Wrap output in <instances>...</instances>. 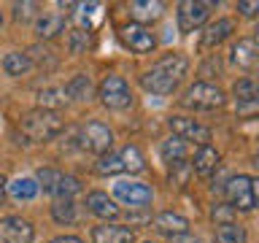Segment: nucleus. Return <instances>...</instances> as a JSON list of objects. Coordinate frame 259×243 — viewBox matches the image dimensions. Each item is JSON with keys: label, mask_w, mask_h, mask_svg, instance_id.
<instances>
[{"label": "nucleus", "mask_w": 259, "mask_h": 243, "mask_svg": "<svg viewBox=\"0 0 259 243\" xmlns=\"http://www.w3.org/2000/svg\"><path fill=\"white\" fill-rule=\"evenodd\" d=\"M224 194H227V202H230L232 211L251 214V211L256 208V184H254V178L246 176V173H238V176L227 178Z\"/></svg>", "instance_id": "4"}, {"label": "nucleus", "mask_w": 259, "mask_h": 243, "mask_svg": "<svg viewBox=\"0 0 259 243\" xmlns=\"http://www.w3.org/2000/svg\"><path fill=\"white\" fill-rule=\"evenodd\" d=\"M65 30V16L62 14H40L35 22V35L38 38H54L57 32Z\"/></svg>", "instance_id": "22"}, {"label": "nucleus", "mask_w": 259, "mask_h": 243, "mask_svg": "<svg viewBox=\"0 0 259 243\" xmlns=\"http://www.w3.org/2000/svg\"><path fill=\"white\" fill-rule=\"evenodd\" d=\"M119 159H121V168L130 170V173H143L146 170V159H143V154L135 143H127L124 149L119 151Z\"/></svg>", "instance_id": "26"}, {"label": "nucleus", "mask_w": 259, "mask_h": 243, "mask_svg": "<svg viewBox=\"0 0 259 243\" xmlns=\"http://www.w3.org/2000/svg\"><path fill=\"white\" fill-rule=\"evenodd\" d=\"M97 97H100V103L111 111H124L133 105V89H130V84L121 76H116V73L103 76L100 87H97Z\"/></svg>", "instance_id": "5"}, {"label": "nucleus", "mask_w": 259, "mask_h": 243, "mask_svg": "<svg viewBox=\"0 0 259 243\" xmlns=\"http://www.w3.org/2000/svg\"><path fill=\"white\" fill-rule=\"evenodd\" d=\"M219 162H222L219 151H216L210 143H205V146H197V151H194L189 168H192L197 176H210V173H213V170L219 168Z\"/></svg>", "instance_id": "16"}, {"label": "nucleus", "mask_w": 259, "mask_h": 243, "mask_svg": "<svg viewBox=\"0 0 259 243\" xmlns=\"http://www.w3.org/2000/svg\"><path fill=\"white\" fill-rule=\"evenodd\" d=\"M35 227L30 219L22 216H6L0 219V243H32Z\"/></svg>", "instance_id": "11"}, {"label": "nucleus", "mask_w": 259, "mask_h": 243, "mask_svg": "<svg viewBox=\"0 0 259 243\" xmlns=\"http://www.w3.org/2000/svg\"><path fill=\"white\" fill-rule=\"evenodd\" d=\"M210 16V3H200V0H184L178 3L176 19H178V30L181 32H192L202 27Z\"/></svg>", "instance_id": "9"}, {"label": "nucleus", "mask_w": 259, "mask_h": 243, "mask_svg": "<svg viewBox=\"0 0 259 243\" xmlns=\"http://www.w3.org/2000/svg\"><path fill=\"white\" fill-rule=\"evenodd\" d=\"M78 146L84 151H92L97 157H103V154H108L111 146H113V130L100 119L87 122V125L78 130Z\"/></svg>", "instance_id": "6"}, {"label": "nucleus", "mask_w": 259, "mask_h": 243, "mask_svg": "<svg viewBox=\"0 0 259 243\" xmlns=\"http://www.w3.org/2000/svg\"><path fill=\"white\" fill-rule=\"evenodd\" d=\"M159 154H162V159H165L167 165L184 162V159H186V143L181 141V138L170 135V138H165V141H162V146H159Z\"/></svg>", "instance_id": "25"}, {"label": "nucleus", "mask_w": 259, "mask_h": 243, "mask_svg": "<svg viewBox=\"0 0 259 243\" xmlns=\"http://www.w3.org/2000/svg\"><path fill=\"white\" fill-rule=\"evenodd\" d=\"M57 178H60V170H54V168H40L38 170V189L44 186V192L46 194H52L54 192V186H57Z\"/></svg>", "instance_id": "31"}, {"label": "nucleus", "mask_w": 259, "mask_h": 243, "mask_svg": "<svg viewBox=\"0 0 259 243\" xmlns=\"http://www.w3.org/2000/svg\"><path fill=\"white\" fill-rule=\"evenodd\" d=\"M170 243H197V238H192L189 232H184V235H176V238H170Z\"/></svg>", "instance_id": "36"}, {"label": "nucleus", "mask_w": 259, "mask_h": 243, "mask_svg": "<svg viewBox=\"0 0 259 243\" xmlns=\"http://www.w3.org/2000/svg\"><path fill=\"white\" fill-rule=\"evenodd\" d=\"M52 219L57 224H73L76 222V202L73 200H57L54 206H52Z\"/></svg>", "instance_id": "29"}, {"label": "nucleus", "mask_w": 259, "mask_h": 243, "mask_svg": "<svg viewBox=\"0 0 259 243\" xmlns=\"http://www.w3.org/2000/svg\"><path fill=\"white\" fill-rule=\"evenodd\" d=\"M162 11H165V6L157 3V0H135V3H130V16H133L135 24H143L146 22H157Z\"/></svg>", "instance_id": "18"}, {"label": "nucleus", "mask_w": 259, "mask_h": 243, "mask_svg": "<svg viewBox=\"0 0 259 243\" xmlns=\"http://www.w3.org/2000/svg\"><path fill=\"white\" fill-rule=\"evenodd\" d=\"M167 127H170V133L176 138H181V141H194L197 146H205L210 141V130L192 116H170Z\"/></svg>", "instance_id": "10"}, {"label": "nucleus", "mask_w": 259, "mask_h": 243, "mask_svg": "<svg viewBox=\"0 0 259 243\" xmlns=\"http://www.w3.org/2000/svg\"><path fill=\"white\" fill-rule=\"evenodd\" d=\"M22 133L30 138V143H49L62 133V119L57 111H44V108H32L19 119Z\"/></svg>", "instance_id": "2"}, {"label": "nucleus", "mask_w": 259, "mask_h": 243, "mask_svg": "<svg viewBox=\"0 0 259 243\" xmlns=\"http://www.w3.org/2000/svg\"><path fill=\"white\" fill-rule=\"evenodd\" d=\"M6 186H8V194H11L16 202H30L38 194V181L30 178V176H19V178H14L11 184H6Z\"/></svg>", "instance_id": "21"}, {"label": "nucleus", "mask_w": 259, "mask_h": 243, "mask_svg": "<svg viewBox=\"0 0 259 243\" xmlns=\"http://www.w3.org/2000/svg\"><path fill=\"white\" fill-rule=\"evenodd\" d=\"M235 32V22L232 19H227V16H222V19H216V22H210L205 32H202V46L205 49H213L219 46L222 40H227Z\"/></svg>", "instance_id": "17"}, {"label": "nucleus", "mask_w": 259, "mask_h": 243, "mask_svg": "<svg viewBox=\"0 0 259 243\" xmlns=\"http://www.w3.org/2000/svg\"><path fill=\"white\" fill-rule=\"evenodd\" d=\"M49 243H84L78 238V235H57V238H52Z\"/></svg>", "instance_id": "35"}, {"label": "nucleus", "mask_w": 259, "mask_h": 243, "mask_svg": "<svg viewBox=\"0 0 259 243\" xmlns=\"http://www.w3.org/2000/svg\"><path fill=\"white\" fill-rule=\"evenodd\" d=\"M146 243H154V240H146Z\"/></svg>", "instance_id": "39"}, {"label": "nucleus", "mask_w": 259, "mask_h": 243, "mask_svg": "<svg viewBox=\"0 0 259 243\" xmlns=\"http://www.w3.org/2000/svg\"><path fill=\"white\" fill-rule=\"evenodd\" d=\"M32 8H38V3H16L14 6V16L19 22H24V19H30V16H32Z\"/></svg>", "instance_id": "33"}, {"label": "nucleus", "mask_w": 259, "mask_h": 243, "mask_svg": "<svg viewBox=\"0 0 259 243\" xmlns=\"http://www.w3.org/2000/svg\"><path fill=\"white\" fill-rule=\"evenodd\" d=\"M3 197H6V178L0 176V202H3Z\"/></svg>", "instance_id": "37"}, {"label": "nucleus", "mask_w": 259, "mask_h": 243, "mask_svg": "<svg viewBox=\"0 0 259 243\" xmlns=\"http://www.w3.org/2000/svg\"><path fill=\"white\" fill-rule=\"evenodd\" d=\"M119 40H121V46L130 49L133 54H151L154 49H157V35H154L149 27L135 24V22L121 24L119 27Z\"/></svg>", "instance_id": "7"}, {"label": "nucleus", "mask_w": 259, "mask_h": 243, "mask_svg": "<svg viewBox=\"0 0 259 243\" xmlns=\"http://www.w3.org/2000/svg\"><path fill=\"white\" fill-rule=\"evenodd\" d=\"M189 70V60L181 52H170L141 76V87L151 95H173Z\"/></svg>", "instance_id": "1"}, {"label": "nucleus", "mask_w": 259, "mask_h": 243, "mask_svg": "<svg viewBox=\"0 0 259 243\" xmlns=\"http://www.w3.org/2000/svg\"><path fill=\"white\" fill-rule=\"evenodd\" d=\"M92 243H135V232L121 224H97L92 230Z\"/></svg>", "instance_id": "14"}, {"label": "nucleus", "mask_w": 259, "mask_h": 243, "mask_svg": "<svg viewBox=\"0 0 259 243\" xmlns=\"http://www.w3.org/2000/svg\"><path fill=\"white\" fill-rule=\"evenodd\" d=\"M87 208H89V214H95L97 219H119V206L113 202V197H108V192H103V189H92L87 194Z\"/></svg>", "instance_id": "13"}, {"label": "nucleus", "mask_w": 259, "mask_h": 243, "mask_svg": "<svg viewBox=\"0 0 259 243\" xmlns=\"http://www.w3.org/2000/svg\"><path fill=\"white\" fill-rule=\"evenodd\" d=\"M65 89L60 87H49V89H40L38 92V108H44V111H57L60 105H65Z\"/></svg>", "instance_id": "27"}, {"label": "nucleus", "mask_w": 259, "mask_h": 243, "mask_svg": "<svg viewBox=\"0 0 259 243\" xmlns=\"http://www.w3.org/2000/svg\"><path fill=\"white\" fill-rule=\"evenodd\" d=\"M89 46V30H70V52L78 54Z\"/></svg>", "instance_id": "32"}, {"label": "nucleus", "mask_w": 259, "mask_h": 243, "mask_svg": "<svg viewBox=\"0 0 259 243\" xmlns=\"http://www.w3.org/2000/svg\"><path fill=\"white\" fill-rule=\"evenodd\" d=\"M154 230L165 238H176V235L189 232V219L181 214H173V211H162V214L154 219Z\"/></svg>", "instance_id": "15"}, {"label": "nucleus", "mask_w": 259, "mask_h": 243, "mask_svg": "<svg viewBox=\"0 0 259 243\" xmlns=\"http://www.w3.org/2000/svg\"><path fill=\"white\" fill-rule=\"evenodd\" d=\"M113 197L130 208H146L154 200V189L143 181H124V178H119V181H113Z\"/></svg>", "instance_id": "8"}, {"label": "nucleus", "mask_w": 259, "mask_h": 243, "mask_svg": "<svg viewBox=\"0 0 259 243\" xmlns=\"http://www.w3.org/2000/svg\"><path fill=\"white\" fill-rule=\"evenodd\" d=\"M256 8H259V3H238V11H240L243 16H254Z\"/></svg>", "instance_id": "34"}, {"label": "nucleus", "mask_w": 259, "mask_h": 243, "mask_svg": "<svg viewBox=\"0 0 259 243\" xmlns=\"http://www.w3.org/2000/svg\"><path fill=\"white\" fill-rule=\"evenodd\" d=\"M256 40L254 38H240L238 44H232V49H230V60H232V65L238 70H246V73H251L256 68Z\"/></svg>", "instance_id": "12"}, {"label": "nucleus", "mask_w": 259, "mask_h": 243, "mask_svg": "<svg viewBox=\"0 0 259 243\" xmlns=\"http://www.w3.org/2000/svg\"><path fill=\"white\" fill-rule=\"evenodd\" d=\"M213 238H216V243H246L248 232H246V227L238 224V222H224V224H216Z\"/></svg>", "instance_id": "23"}, {"label": "nucleus", "mask_w": 259, "mask_h": 243, "mask_svg": "<svg viewBox=\"0 0 259 243\" xmlns=\"http://www.w3.org/2000/svg\"><path fill=\"white\" fill-rule=\"evenodd\" d=\"M65 95H68L70 100H76V103H89V100H92V95H95L92 78L84 76V73L73 76V78L68 81V87H65Z\"/></svg>", "instance_id": "20"}, {"label": "nucleus", "mask_w": 259, "mask_h": 243, "mask_svg": "<svg viewBox=\"0 0 259 243\" xmlns=\"http://www.w3.org/2000/svg\"><path fill=\"white\" fill-rule=\"evenodd\" d=\"M121 159H119V154H113V151H108V154H103L100 159L95 162V173L97 176H116V173H121Z\"/></svg>", "instance_id": "30"}, {"label": "nucleus", "mask_w": 259, "mask_h": 243, "mask_svg": "<svg viewBox=\"0 0 259 243\" xmlns=\"http://www.w3.org/2000/svg\"><path fill=\"white\" fill-rule=\"evenodd\" d=\"M78 192H81V181H78V178L68 176V173H60L52 194H57V200H73V194H78Z\"/></svg>", "instance_id": "28"}, {"label": "nucleus", "mask_w": 259, "mask_h": 243, "mask_svg": "<svg viewBox=\"0 0 259 243\" xmlns=\"http://www.w3.org/2000/svg\"><path fill=\"white\" fill-rule=\"evenodd\" d=\"M0 68H3L6 76H14V78L27 76L32 70V57L24 54V52H8L3 57V62H0Z\"/></svg>", "instance_id": "19"}, {"label": "nucleus", "mask_w": 259, "mask_h": 243, "mask_svg": "<svg viewBox=\"0 0 259 243\" xmlns=\"http://www.w3.org/2000/svg\"><path fill=\"white\" fill-rule=\"evenodd\" d=\"M181 103L192 111H216L227 103V92L222 87L210 84V81H194L184 92Z\"/></svg>", "instance_id": "3"}, {"label": "nucleus", "mask_w": 259, "mask_h": 243, "mask_svg": "<svg viewBox=\"0 0 259 243\" xmlns=\"http://www.w3.org/2000/svg\"><path fill=\"white\" fill-rule=\"evenodd\" d=\"M0 32H3V11H0Z\"/></svg>", "instance_id": "38"}, {"label": "nucleus", "mask_w": 259, "mask_h": 243, "mask_svg": "<svg viewBox=\"0 0 259 243\" xmlns=\"http://www.w3.org/2000/svg\"><path fill=\"white\" fill-rule=\"evenodd\" d=\"M232 95H235V100H238V105H246L248 111H254V105H256V84H254V78H238L235 87H232Z\"/></svg>", "instance_id": "24"}]
</instances>
